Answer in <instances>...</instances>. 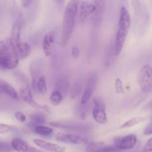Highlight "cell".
Wrapping results in <instances>:
<instances>
[{
  "label": "cell",
  "instance_id": "cell-29",
  "mask_svg": "<svg viewBox=\"0 0 152 152\" xmlns=\"http://www.w3.org/2000/svg\"><path fill=\"white\" fill-rule=\"evenodd\" d=\"M123 151L118 149L114 145H104L102 148H99L96 152H122Z\"/></svg>",
  "mask_w": 152,
  "mask_h": 152
},
{
  "label": "cell",
  "instance_id": "cell-4",
  "mask_svg": "<svg viewBox=\"0 0 152 152\" xmlns=\"http://www.w3.org/2000/svg\"><path fill=\"white\" fill-rule=\"evenodd\" d=\"M131 23V16L127 8L126 7H121L114 42V53L116 56H119L120 54L124 47L130 29Z\"/></svg>",
  "mask_w": 152,
  "mask_h": 152
},
{
  "label": "cell",
  "instance_id": "cell-2",
  "mask_svg": "<svg viewBox=\"0 0 152 152\" xmlns=\"http://www.w3.org/2000/svg\"><path fill=\"white\" fill-rule=\"evenodd\" d=\"M19 58L14 42L10 38L0 41V68L15 69L19 65Z\"/></svg>",
  "mask_w": 152,
  "mask_h": 152
},
{
  "label": "cell",
  "instance_id": "cell-35",
  "mask_svg": "<svg viewBox=\"0 0 152 152\" xmlns=\"http://www.w3.org/2000/svg\"><path fill=\"white\" fill-rule=\"evenodd\" d=\"M143 134L145 135H151L152 134V123L150 122L146 126H145V129H144Z\"/></svg>",
  "mask_w": 152,
  "mask_h": 152
},
{
  "label": "cell",
  "instance_id": "cell-10",
  "mask_svg": "<svg viewBox=\"0 0 152 152\" xmlns=\"http://www.w3.org/2000/svg\"><path fill=\"white\" fill-rule=\"evenodd\" d=\"M98 83V77L96 74H93L89 77L87 82V86H86V90L83 93L81 98V104L82 105H86L88 102L89 99L91 98L92 94L94 91L95 88L96 87V85Z\"/></svg>",
  "mask_w": 152,
  "mask_h": 152
},
{
  "label": "cell",
  "instance_id": "cell-34",
  "mask_svg": "<svg viewBox=\"0 0 152 152\" xmlns=\"http://www.w3.org/2000/svg\"><path fill=\"white\" fill-rule=\"evenodd\" d=\"M80 50L78 47L77 46H74L71 49V55H72L73 58L74 59H78V57L80 56Z\"/></svg>",
  "mask_w": 152,
  "mask_h": 152
},
{
  "label": "cell",
  "instance_id": "cell-11",
  "mask_svg": "<svg viewBox=\"0 0 152 152\" xmlns=\"http://www.w3.org/2000/svg\"><path fill=\"white\" fill-rule=\"evenodd\" d=\"M56 140L58 142L68 144H74V145H80V144L86 142V139L83 137L72 134L62 133V132H59V133L56 134Z\"/></svg>",
  "mask_w": 152,
  "mask_h": 152
},
{
  "label": "cell",
  "instance_id": "cell-28",
  "mask_svg": "<svg viewBox=\"0 0 152 152\" xmlns=\"http://www.w3.org/2000/svg\"><path fill=\"white\" fill-rule=\"evenodd\" d=\"M114 87H115L116 93L120 94H125L124 86H123V81L120 78L116 79L115 83H114Z\"/></svg>",
  "mask_w": 152,
  "mask_h": 152
},
{
  "label": "cell",
  "instance_id": "cell-32",
  "mask_svg": "<svg viewBox=\"0 0 152 152\" xmlns=\"http://www.w3.org/2000/svg\"><path fill=\"white\" fill-rule=\"evenodd\" d=\"M14 115L16 120L19 122H20V123H25V122L26 121V115H25L23 112H22V111H16V112L15 113Z\"/></svg>",
  "mask_w": 152,
  "mask_h": 152
},
{
  "label": "cell",
  "instance_id": "cell-23",
  "mask_svg": "<svg viewBox=\"0 0 152 152\" xmlns=\"http://www.w3.org/2000/svg\"><path fill=\"white\" fill-rule=\"evenodd\" d=\"M34 132L36 134L39 135H41L43 137H47L53 134V129L48 126H43V125H40V126H37L34 127Z\"/></svg>",
  "mask_w": 152,
  "mask_h": 152
},
{
  "label": "cell",
  "instance_id": "cell-1",
  "mask_svg": "<svg viewBox=\"0 0 152 152\" xmlns=\"http://www.w3.org/2000/svg\"><path fill=\"white\" fill-rule=\"evenodd\" d=\"M80 0H70L65 8L62 25L60 45L65 47L69 42L75 28V18L80 7Z\"/></svg>",
  "mask_w": 152,
  "mask_h": 152
},
{
  "label": "cell",
  "instance_id": "cell-5",
  "mask_svg": "<svg viewBox=\"0 0 152 152\" xmlns=\"http://www.w3.org/2000/svg\"><path fill=\"white\" fill-rule=\"evenodd\" d=\"M137 83L142 92L151 93L152 89V68L150 64H145L140 69Z\"/></svg>",
  "mask_w": 152,
  "mask_h": 152
},
{
  "label": "cell",
  "instance_id": "cell-37",
  "mask_svg": "<svg viewBox=\"0 0 152 152\" xmlns=\"http://www.w3.org/2000/svg\"><path fill=\"white\" fill-rule=\"evenodd\" d=\"M120 4H121V7H126L128 4V0H120Z\"/></svg>",
  "mask_w": 152,
  "mask_h": 152
},
{
  "label": "cell",
  "instance_id": "cell-25",
  "mask_svg": "<svg viewBox=\"0 0 152 152\" xmlns=\"http://www.w3.org/2000/svg\"><path fill=\"white\" fill-rule=\"evenodd\" d=\"M63 99V96L57 91L54 90L50 96V102L54 106H58L61 104Z\"/></svg>",
  "mask_w": 152,
  "mask_h": 152
},
{
  "label": "cell",
  "instance_id": "cell-8",
  "mask_svg": "<svg viewBox=\"0 0 152 152\" xmlns=\"http://www.w3.org/2000/svg\"><path fill=\"white\" fill-rule=\"evenodd\" d=\"M50 125L55 128L74 131V132H86L88 129V127L86 125L81 123L71 121V120H56V121L50 122Z\"/></svg>",
  "mask_w": 152,
  "mask_h": 152
},
{
  "label": "cell",
  "instance_id": "cell-33",
  "mask_svg": "<svg viewBox=\"0 0 152 152\" xmlns=\"http://www.w3.org/2000/svg\"><path fill=\"white\" fill-rule=\"evenodd\" d=\"M142 151L144 152H151L152 151V138H150L143 146Z\"/></svg>",
  "mask_w": 152,
  "mask_h": 152
},
{
  "label": "cell",
  "instance_id": "cell-22",
  "mask_svg": "<svg viewBox=\"0 0 152 152\" xmlns=\"http://www.w3.org/2000/svg\"><path fill=\"white\" fill-rule=\"evenodd\" d=\"M147 120L146 117H136L130 119L128 121L125 122L123 124L120 126V129H128V128H132L135 126H137L140 123H142Z\"/></svg>",
  "mask_w": 152,
  "mask_h": 152
},
{
  "label": "cell",
  "instance_id": "cell-36",
  "mask_svg": "<svg viewBox=\"0 0 152 152\" xmlns=\"http://www.w3.org/2000/svg\"><path fill=\"white\" fill-rule=\"evenodd\" d=\"M32 0H22V4L25 8L29 7V5L31 4V2Z\"/></svg>",
  "mask_w": 152,
  "mask_h": 152
},
{
  "label": "cell",
  "instance_id": "cell-6",
  "mask_svg": "<svg viewBox=\"0 0 152 152\" xmlns=\"http://www.w3.org/2000/svg\"><path fill=\"white\" fill-rule=\"evenodd\" d=\"M18 96L23 102H26L27 104H28V105H31L33 108H36V109L42 110V111L48 113L51 112V108L48 105H41V104H39L38 102L34 100L31 89L28 86H23V87L19 89Z\"/></svg>",
  "mask_w": 152,
  "mask_h": 152
},
{
  "label": "cell",
  "instance_id": "cell-12",
  "mask_svg": "<svg viewBox=\"0 0 152 152\" xmlns=\"http://www.w3.org/2000/svg\"><path fill=\"white\" fill-rule=\"evenodd\" d=\"M12 148L17 152H42L20 138H13L10 142Z\"/></svg>",
  "mask_w": 152,
  "mask_h": 152
},
{
  "label": "cell",
  "instance_id": "cell-9",
  "mask_svg": "<svg viewBox=\"0 0 152 152\" xmlns=\"http://www.w3.org/2000/svg\"><path fill=\"white\" fill-rule=\"evenodd\" d=\"M137 142V137L135 134L126 135L123 137H117L114 139V146L121 151L133 148Z\"/></svg>",
  "mask_w": 152,
  "mask_h": 152
},
{
  "label": "cell",
  "instance_id": "cell-3",
  "mask_svg": "<svg viewBox=\"0 0 152 152\" xmlns=\"http://www.w3.org/2000/svg\"><path fill=\"white\" fill-rule=\"evenodd\" d=\"M134 16V32L141 37L145 34L149 25L150 15L145 0H132Z\"/></svg>",
  "mask_w": 152,
  "mask_h": 152
},
{
  "label": "cell",
  "instance_id": "cell-21",
  "mask_svg": "<svg viewBox=\"0 0 152 152\" xmlns=\"http://www.w3.org/2000/svg\"><path fill=\"white\" fill-rule=\"evenodd\" d=\"M46 122V117L42 113L38 112L30 115V125L32 127L44 124Z\"/></svg>",
  "mask_w": 152,
  "mask_h": 152
},
{
  "label": "cell",
  "instance_id": "cell-17",
  "mask_svg": "<svg viewBox=\"0 0 152 152\" xmlns=\"http://www.w3.org/2000/svg\"><path fill=\"white\" fill-rule=\"evenodd\" d=\"M55 36L53 32H48L45 34L42 39V50L46 56L51 55L53 50V43H54Z\"/></svg>",
  "mask_w": 152,
  "mask_h": 152
},
{
  "label": "cell",
  "instance_id": "cell-31",
  "mask_svg": "<svg viewBox=\"0 0 152 152\" xmlns=\"http://www.w3.org/2000/svg\"><path fill=\"white\" fill-rule=\"evenodd\" d=\"M81 86H80V83H77V84H74V88L72 89V91H71V96L72 98H76L79 94H80V91H81Z\"/></svg>",
  "mask_w": 152,
  "mask_h": 152
},
{
  "label": "cell",
  "instance_id": "cell-19",
  "mask_svg": "<svg viewBox=\"0 0 152 152\" xmlns=\"http://www.w3.org/2000/svg\"><path fill=\"white\" fill-rule=\"evenodd\" d=\"M16 48L19 59H24L31 54V47L28 43L21 41L16 45Z\"/></svg>",
  "mask_w": 152,
  "mask_h": 152
},
{
  "label": "cell",
  "instance_id": "cell-27",
  "mask_svg": "<svg viewBox=\"0 0 152 152\" xmlns=\"http://www.w3.org/2000/svg\"><path fill=\"white\" fill-rule=\"evenodd\" d=\"M16 128L15 126H10L4 123H0V134H8L10 132H13L16 131Z\"/></svg>",
  "mask_w": 152,
  "mask_h": 152
},
{
  "label": "cell",
  "instance_id": "cell-20",
  "mask_svg": "<svg viewBox=\"0 0 152 152\" xmlns=\"http://www.w3.org/2000/svg\"><path fill=\"white\" fill-rule=\"evenodd\" d=\"M21 31H22V23L19 21H17L13 25L11 31V37H10V39L14 42L15 45L18 44L19 42L22 41L21 40Z\"/></svg>",
  "mask_w": 152,
  "mask_h": 152
},
{
  "label": "cell",
  "instance_id": "cell-26",
  "mask_svg": "<svg viewBox=\"0 0 152 152\" xmlns=\"http://www.w3.org/2000/svg\"><path fill=\"white\" fill-rule=\"evenodd\" d=\"M105 145L103 142H92L88 144L86 152H96L100 148Z\"/></svg>",
  "mask_w": 152,
  "mask_h": 152
},
{
  "label": "cell",
  "instance_id": "cell-14",
  "mask_svg": "<svg viewBox=\"0 0 152 152\" xmlns=\"http://www.w3.org/2000/svg\"><path fill=\"white\" fill-rule=\"evenodd\" d=\"M4 96H7L11 99L17 100L19 99L18 93L14 88L9 84L7 82L3 80H0V99Z\"/></svg>",
  "mask_w": 152,
  "mask_h": 152
},
{
  "label": "cell",
  "instance_id": "cell-18",
  "mask_svg": "<svg viewBox=\"0 0 152 152\" xmlns=\"http://www.w3.org/2000/svg\"><path fill=\"white\" fill-rule=\"evenodd\" d=\"M69 86L70 83L68 78L65 76H62V77H59L57 81H56V86H55L56 89L55 90L59 91L64 97V96H66L68 91H69Z\"/></svg>",
  "mask_w": 152,
  "mask_h": 152
},
{
  "label": "cell",
  "instance_id": "cell-24",
  "mask_svg": "<svg viewBox=\"0 0 152 152\" xmlns=\"http://www.w3.org/2000/svg\"><path fill=\"white\" fill-rule=\"evenodd\" d=\"M36 88L41 94H45L47 92V83L45 76H41L36 83Z\"/></svg>",
  "mask_w": 152,
  "mask_h": 152
},
{
  "label": "cell",
  "instance_id": "cell-15",
  "mask_svg": "<svg viewBox=\"0 0 152 152\" xmlns=\"http://www.w3.org/2000/svg\"><path fill=\"white\" fill-rule=\"evenodd\" d=\"M34 143L39 148L51 152H65V148L57 144L51 143L41 139H34Z\"/></svg>",
  "mask_w": 152,
  "mask_h": 152
},
{
  "label": "cell",
  "instance_id": "cell-16",
  "mask_svg": "<svg viewBox=\"0 0 152 152\" xmlns=\"http://www.w3.org/2000/svg\"><path fill=\"white\" fill-rule=\"evenodd\" d=\"M80 22H85L89 16L93 14L94 12V4L88 1H84L80 4Z\"/></svg>",
  "mask_w": 152,
  "mask_h": 152
},
{
  "label": "cell",
  "instance_id": "cell-7",
  "mask_svg": "<svg viewBox=\"0 0 152 152\" xmlns=\"http://www.w3.org/2000/svg\"><path fill=\"white\" fill-rule=\"evenodd\" d=\"M94 108L92 111V117L96 123L101 125L108 123V120L105 111V105L101 98L95 96L93 99Z\"/></svg>",
  "mask_w": 152,
  "mask_h": 152
},
{
  "label": "cell",
  "instance_id": "cell-13",
  "mask_svg": "<svg viewBox=\"0 0 152 152\" xmlns=\"http://www.w3.org/2000/svg\"><path fill=\"white\" fill-rule=\"evenodd\" d=\"M95 10L92 16V23L94 26L97 27L102 19L105 7V0H94Z\"/></svg>",
  "mask_w": 152,
  "mask_h": 152
},
{
  "label": "cell",
  "instance_id": "cell-38",
  "mask_svg": "<svg viewBox=\"0 0 152 152\" xmlns=\"http://www.w3.org/2000/svg\"><path fill=\"white\" fill-rule=\"evenodd\" d=\"M55 2L56 3V4L59 6H62V4H64V1H65V0H54Z\"/></svg>",
  "mask_w": 152,
  "mask_h": 152
},
{
  "label": "cell",
  "instance_id": "cell-30",
  "mask_svg": "<svg viewBox=\"0 0 152 152\" xmlns=\"http://www.w3.org/2000/svg\"><path fill=\"white\" fill-rule=\"evenodd\" d=\"M13 151L10 143L0 141V152H12Z\"/></svg>",
  "mask_w": 152,
  "mask_h": 152
}]
</instances>
